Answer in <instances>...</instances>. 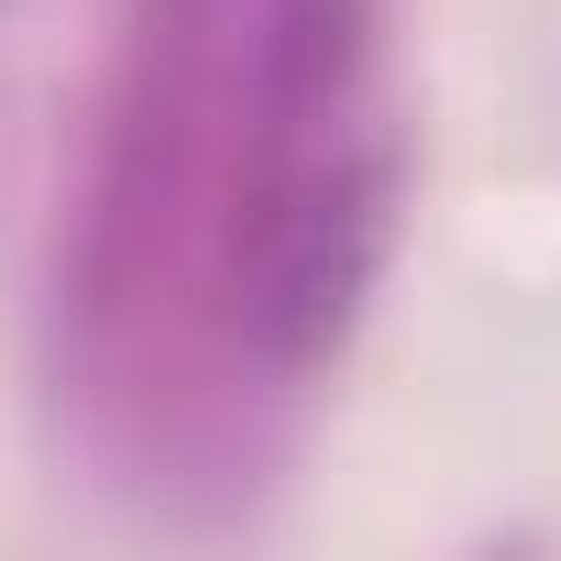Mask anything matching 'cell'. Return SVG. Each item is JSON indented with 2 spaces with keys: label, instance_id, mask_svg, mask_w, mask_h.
Instances as JSON below:
<instances>
[{
  "label": "cell",
  "instance_id": "obj_1",
  "mask_svg": "<svg viewBox=\"0 0 561 561\" xmlns=\"http://www.w3.org/2000/svg\"><path fill=\"white\" fill-rule=\"evenodd\" d=\"M220 287L275 364H320L397 220V100L364 0H220L209 23Z\"/></svg>",
  "mask_w": 561,
  "mask_h": 561
}]
</instances>
